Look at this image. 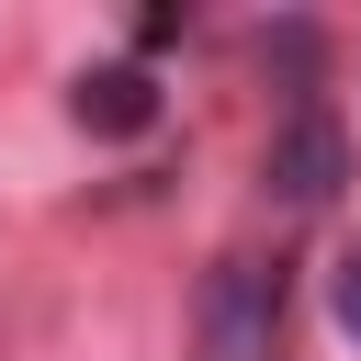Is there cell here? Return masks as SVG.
<instances>
[{
    "label": "cell",
    "mask_w": 361,
    "mask_h": 361,
    "mask_svg": "<svg viewBox=\"0 0 361 361\" xmlns=\"http://www.w3.org/2000/svg\"><path fill=\"white\" fill-rule=\"evenodd\" d=\"M271 327H282V271L226 259V271L203 282V350H214V361H271Z\"/></svg>",
    "instance_id": "cell-1"
},
{
    "label": "cell",
    "mask_w": 361,
    "mask_h": 361,
    "mask_svg": "<svg viewBox=\"0 0 361 361\" xmlns=\"http://www.w3.org/2000/svg\"><path fill=\"white\" fill-rule=\"evenodd\" d=\"M338 327H350V338H361V248H350V259H338Z\"/></svg>",
    "instance_id": "cell-4"
},
{
    "label": "cell",
    "mask_w": 361,
    "mask_h": 361,
    "mask_svg": "<svg viewBox=\"0 0 361 361\" xmlns=\"http://www.w3.org/2000/svg\"><path fill=\"white\" fill-rule=\"evenodd\" d=\"M79 124L90 135H147L158 124V79L147 68H90L79 79Z\"/></svg>",
    "instance_id": "cell-3"
},
{
    "label": "cell",
    "mask_w": 361,
    "mask_h": 361,
    "mask_svg": "<svg viewBox=\"0 0 361 361\" xmlns=\"http://www.w3.org/2000/svg\"><path fill=\"white\" fill-rule=\"evenodd\" d=\"M350 180V135H338V113L327 102H293L282 124H271V192L282 203H327Z\"/></svg>",
    "instance_id": "cell-2"
}]
</instances>
